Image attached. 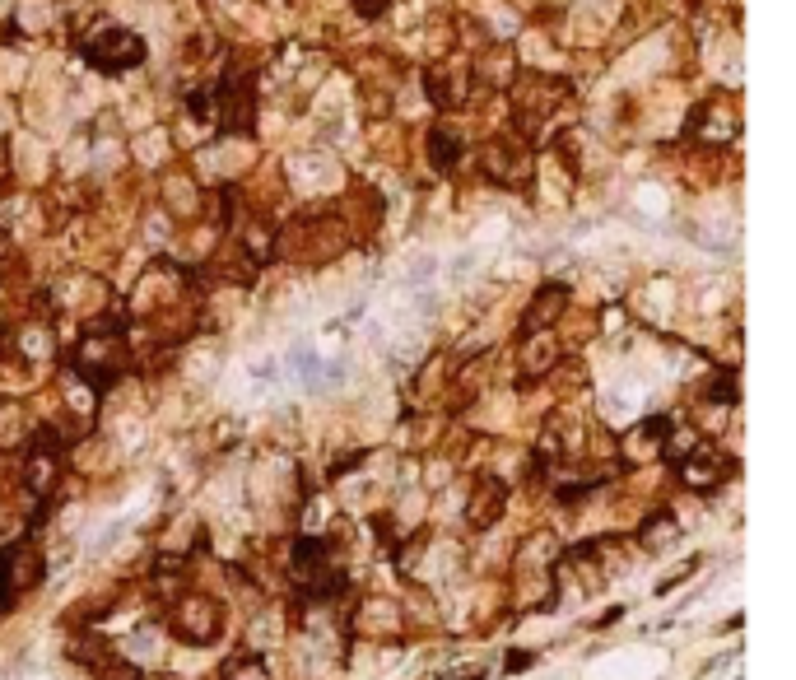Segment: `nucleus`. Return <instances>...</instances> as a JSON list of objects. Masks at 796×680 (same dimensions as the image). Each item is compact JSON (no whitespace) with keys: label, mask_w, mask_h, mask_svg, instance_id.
Returning a JSON list of instances; mask_svg holds the SVG:
<instances>
[{"label":"nucleus","mask_w":796,"mask_h":680,"mask_svg":"<svg viewBox=\"0 0 796 680\" xmlns=\"http://www.w3.org/2000/svg\"><path fill=\"white\" fill-rule=\"evenodd\" d=\"M42 578V555L33 550V541H14L0 550V611L10 606V597L28 592V587Z\"/></svg>","instance_id":"7ed1b4c3"},{"label":"nucleus","mask_w":796,"mask_h":680,"mask_svg":"<svg viewBox=\"0 0 796 680\" xmlns=\"http://www.w3.org/2000/svg\"><path fill=\"white\" fill-rule=\"evenodd\" d=\"M429 145H433V168H438V173H447V168L457 164V154H461V145L452 136H447V131H433L429 136Z\"/></svg>","instance_id":"6e6552de"},{"label":"nucleus","mask_w":796,"mask_h":680,"mask_svg":"<svg viewBox=\"0 0 796 680\" xmlns=\"http://www.w3.org/2000/svg\"><path fill=\"white\" fill-rule=\"evenodd\" d=\"M564 303H568V289L564 285H545L531 299V313H527V327H550L554 317L564 313Z\"/></svg>","instance_id":"423d86ee"},{"label":"nucleus","mask_w":796,"mask_h":680,"mask_svg":"<svg viewBox=\"0 0 796 680\" xmlns=\"http://www.w3.org/2000/svg\"><path fill=\"white\" fill-rule=\"evenodd\" d=\"M80 56L103 75H122V70H135L145 61V38L131 33V28H103V33L84 42Z\"/></svg>","instance_id":"f257e3e1"},{"label":"nucleus","mask_w":796,"mask_h":680,"mask_svg":"<svg viewBox=\"0 0 796 680\" xmlns=\"http://www.w3.org/2000/svg\"><path fill=\"white\" fill-rule=\"evenodd\" d=\"M722 476H727V466H722V457H717V452H689L685 466H680V480H685L689 490H699V494L717 490V485H722Z\"/></svg>","instance_id":"39448f33"},{"label":"nucleus","mask_w":796,"mask_h":680,"mask_svg":"<svg viewBox=\"0 0 796 680\" xmlns=\"http://www.w3.org/2000/svg\"><path fill=\"white\" fill-rule=\"evenodd\" d=\"M499 513H503V485H494V480H480V494L471 499L466 517H471L475 527H489Z\"/></svg>","instance_id":"0eeeda50"},{"label":"nucleus","mask_w":796,"mask_h":680,"mask_svg":"<svg viewBox=\"0 0 796 680\" xmlns=\"http://www.w3.org/2000/svg\"><path fill=\"white\" fill-rule=\"evenodd\" d=\"M219 98V126H224V136H238V131H252L257 122V89H252V70H224V80L215 89Z\"/></svg>","instance_id":"f03ea898"},{"label":"nucleus","mask_w":796,"mask_h":680,"mask_svg":"<svg viewBox=\"0 0 796 680\" xmlns=\"http://www.w3.org/2000/svg\"><path fill=\"white\" fill-rule=\"evenodd\" d=\"M173 629L191 643H210L219 634V611L205 597H182L173 606Z\"/></svg>","instance_id":"20e7f679"}]
</instances>
